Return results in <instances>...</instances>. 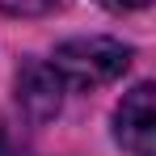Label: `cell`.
Masks as SVG:
<instances>
[{"mask_svg":"<svg viewBox=\"0 0 156 156\" xmlns=\"http://www.w3.org/2000/svg\"><path fill=\"white\" fill-rule=\"evenodd\" d=\"M114 122H118V144L131 156H156V89L135 84L122 97Z\"/></svg>","mask_w":156,"mask_h":156,"instance_id":"2","label":"cell"},{"mask_svg":"<svg viewBox=\"0 0 156 156\" xmlns=\"http://www.w3.org/2000/svg\"><path fill=\"white\" fill-rule=\"evenodd\" d=\"M127 63H131V51L114 38H72V42L55 47L51 55L55 76L72 89H101L122 76Z\"/></svg>","mask_w":156,"mask_h":156,"instance_id":"1","label":"cell"},{"mask_svg":"<svg viewBox=\"0 0 156 156\" xmlns=\"http://www.w3.org/2000/svg\"><path fill=\"white\" fill-rule=\"evenodd\" d=\"M55 0H0V9L4 13H13V17H34V13H47Z\"/></svg>","mask_w":156,"mask_h":156,"instance_id":"4","label":"cell"},{"mask_svg":"<svg viewBox=\"0 0 156 156\" xmlns=\"http://www.w3.org/2000/svg\"><path fill=\"white\" fill-rule=\"evenodd\" d=\"M17 101H21V110H26L30 118H51L55 110H59V101H63V80L55 76L51 63H30L26 72L17 76Z\"/></svg>","mask_w":156,"mask_h":156,"instance_id":"3","label":"cell"},{"mask_svg":"<svg viewBox=\"0 0 156 156\" xmlns=\"http://www.w3.org/2000/svg\"><path fill=\"white\" fill-rule=\"evenodd\" d=\"M0 156H26V148H21V144H17L4 127H0Z\"/></svg>","mask_w":156,"mask_h":156,"instance_id":"5","label":"cell"},{"mask_svg":"<svg viewBox=\"0 0 156 156\" xmlns=\"http://www.w3.org/2000/svg\"><path fill=\"white\" fill-rule=\"evenodd\" d=\"M105 9H114V13H131V9H144V4H152V0H101Z\"/></svg>","mask_w":156,"mask_h":156,"instance_id":"6","label":"cell"}]
</instances>
